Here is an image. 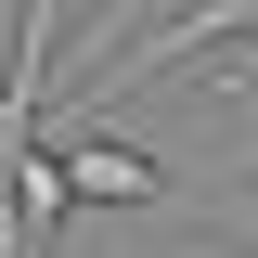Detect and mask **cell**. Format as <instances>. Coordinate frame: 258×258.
<instances>
[{
    "mask_svg": "<svg viewBox=\"0 0 258 258\" xmlns=\"http://www.w3.org/2000/svg\"><path fill=\"white\" fill-rule=\"evenodd\" d=\"M52 26H64V0H13V52H0V168L39 155L26 129H39V103H52Z\"/></svg>",
    "mask_w": 258,
    "mask_h": 258,
    "instance_id": "obj_1",
    "label": "cell"
},
{
    "mask_svg": "<svg viewBox=\"0 0 258 258\" xmlns=\"http://www.w3.org/2000/svg\"><path fill=\"white\" fill-rule=\"evenodd\" d=\"M220 39H258V0H194V13H168V26H142V39L116 52V78H168V64L220 52Z\"/></svg>",
    "mask_w": 258,
    "mask_h": 258,
    "instance_id": "obj_2",
    "label": "cell"
},
{
    "mask_svg": "<svg viewBox=\"0 0 258 258\" xmlns=\"http://www.w3.org/2000/svg\"><path fill=\"white\" fill-rule=\"evenodd\" d=\"M64 194H91V207H155L168 168L142 155V142H78V155H64Z\"/></svg>",
    "mask_w": 258,
    "mask_h": 258,
    "instance_id": "obj_3",
    "label": "cell"
},
{
    "mask_svg": "<svg viewBox=\"0 0 258 258\" xmlns=\"http://www.w3.org/2000/svg\"><path fill=\"white\" fill-rule=\"evenodd\" d=\"M129 13H142V0H129Z\"/></svg>",
    "mask_w": 258,
    "mask_h": 258,
    "instance_id": "obj_4",
    "label": "cell"
}]
</instances>
